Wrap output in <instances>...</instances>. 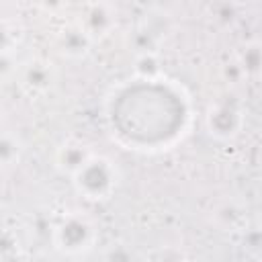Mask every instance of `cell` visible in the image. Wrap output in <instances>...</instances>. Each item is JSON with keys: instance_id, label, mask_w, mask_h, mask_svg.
Returning <instances> with one entry per match:
<instances>
[{"instance_id": "1", "label": "cell", "mask_w": 262, "mask_h": 262, "mask_svg": "<svg viewBox=\"0 0 262 262\" xmlns=\"http://www.w3.org/2000/svg\"><path fill=\"white\" fill-rule=\"evenodd\" d=\"M76 186L88 199H106L115 188L117 174L115 168L102 158H90L76 174Z\"/></svg>"}, {"instance_id": "6", "label": "cell", "mask_w": 262, "mask_h": 262, "mask_svg": "<svg viewBox=\"0 0 262 262\" xmlns=\"http://www.w3.org/2000/svg\"><path fill=\"white\" fill-rule=\"evenodd\" d=\"M59 41H61V49H63L66 53H70V55H80V53L86 51L90 37L86 35V31H84L82 27H70V29H66V31L61 33V39H59Z\"/></svg>"}, {"instance_id": "7", "label": "cell", "mask_w": 262, "mask_h": 262, "mask_svg": "<svg viewBox=\"0 0 262 262\" xmlns=\"http://www.w3.org/2000/svg\"><path fill=\"white\" fill-rule=\"evenodd\" d=\"M25 82L33 88V90H43L51 84V70L47 68V63L41 61H33L29 63V68L25 70Z\"/></svg>"}, {"instance_id": "9", "label": "cell", "mask_w": 262, "mask_h": 262, "mask_svg": "<svg viewBox=\"0 0 262 262\" xmlns=\"http://www.w3.org/2000/svg\"><path fill=\"white\" fill-rule=\"evenodd\" d=\"M106 262H131V252L125 246H113L106 252Z\"/></svg>"}, {"instance_id": "4", "label": "cell", "mask_w": 262, "mask_h": 262, "mask_svg": "<svg viewBox=\"0 0 262 262\" xmlns=\"http://www.w3.org/2000/svg\"><path fill=\"white\" fill-rule=\"evenodd\" d=\"M209 125L215 135H221V137L233 135L237 129V113L227 106H217L209 115Z\"/></svg>"}, {"instance_id": "8", "label": "cell", "mask_w": 262, "mask_h": 262, "mask_svg": "<svg viewBox=\"0 0 262 262\" xmlns=\"http://www.w3.org/2000/svg\"><path fill=\"white\" fill-rule=\"evenodd\" d=\"M18 158V143L6 135L0 133V166H8Z\"/></svg>"}, {"instance_id": "2", "label": "cell", "mask_w": 262, "mask_h": 262, "mask_svg": "<svg viewBox=\"0 0 262 262\" xmlns=\"http://www.w3.org/2000/svg\"><path fill=\"white\" fill-rule=\"evenodd\" d=\"M92 225L88 219L80 217V215H72L68 217L55 231V239L59 244V248H63L66 252H82L88 250L92 244Z\"/></svg>"}, {"instance_id": "3", "label": "cell", "mask_w": 262, "mask_h": 262, "mask_svg": "<svg viewBox=\"0 0 262 262\" xmlns=\"http://www.w3.org/2000/svg\"><path fill=\"white\" fill-rule=\"evenodd\" d=\"M92 156L88 154V149L82 143H66L59 151H57V164L61 170L76 174Z\"/></svg>"}, {"instance_id": "5", "label": "cell", "mask_w": 262, "mask_h": 262, "mask_svg": "<svg viewBox=\"0 0 262 262\" xmlns=\"http://www.w3.org/2000/svg\"><path fill=\"white\" fill-rule=\"evenodd\" d=\"M111 25H113V16L106 12V6H92L88 16L84 18V27L82 29L86 31L88 37H92V35L106 33L111 29Z\"/></svg>"}, {"instance_id": "10", "label": "cell", "mask_w": 262, "mask_h": 262, "mask_svg": "<svg viewBox=\"0 0 262 262\" xmlns=\"http://www.w3.org/2000/svg\"><path fill=\"white\" fill-rule=\"evenodd\" d=\"M137 70H139V72H147V74L151 76V74L158 72V61H156L151 55H143V57L137 59Z\"/></svg>"}]
</instances>
